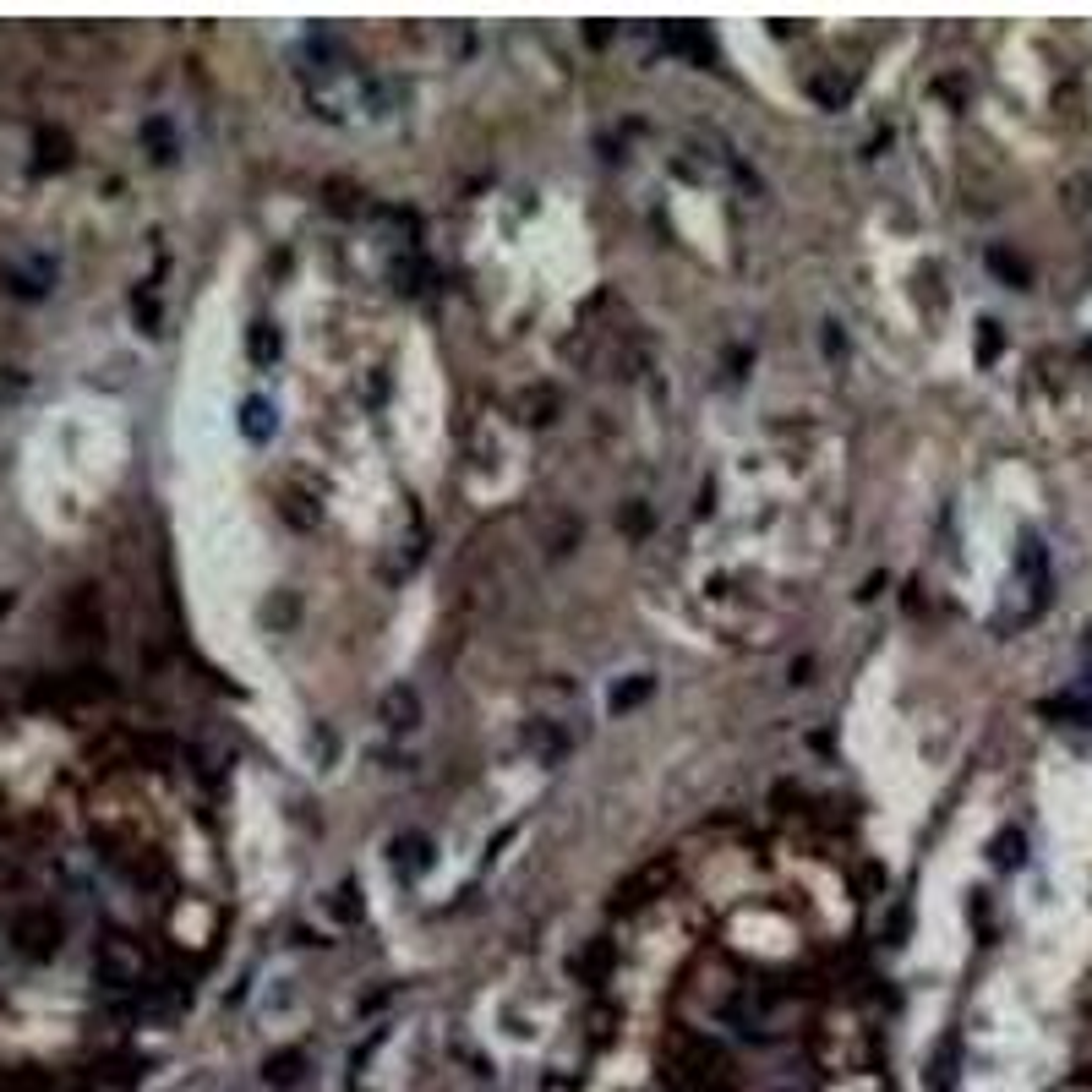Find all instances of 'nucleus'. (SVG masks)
<instances>
[{"mask_svg":"<svg viewBox=\"0 0 1092 1092\" xmlns=\"http://www.w3.org/2000/svg\"><path fill=\"white\" fill-rule=\"evenodd\" d=\"M99 983L109 988V994L120 999H137L142 988H148V956H142V945L131 940V934H109V940H99Z\"/></svg>","mask_w":1092,"mask_h":1092,"instance_id":"obj_1","label":"nucleus"},{"mask_svg":"<svg viewBox=\"0 0 1092 1092\" xmlns=\"http://www.w3.org/2000/svg\"><path fill=\"white\" fill-rule=\"evenodd\" d=\"M12 940H17L23 956H49L55 940H60V928H55V917H44V912H23L12 923Z\"/></svg>","mask_w":1092,"mask_h":1092,"instance_id":"obj_2","label":"nucleus"},{"mask_svg":"<svg viewBox=\"0 0 1092 1092\" xmlns=\"http://www.w3.org/2000/svg\"><path fill=\"white\" fill-rule=\"evenodd\" d=\"M295 1065H301V1055H284V1059H268V1081H279V1087H290V1081H295V1076H301V1070H295Z\"/></svg>","mask_w":1092,"mask_h":1092,"instance_id":"obj_3","label":"nucleus"},{"mask_svg":"<svg viewBox=\"0 0 1092 1092\" xmlns=\"http://www.w3.org/2000/svg\"><path fill=\"white\" fill-rule=\"evenodd\" d=\"M38 165H66V142H60V137H38Z\"/></svg>","mask_w":1092,"mask_h":1092,"instance_id":"obj_4","label":"nucleus"}]
</instances>
